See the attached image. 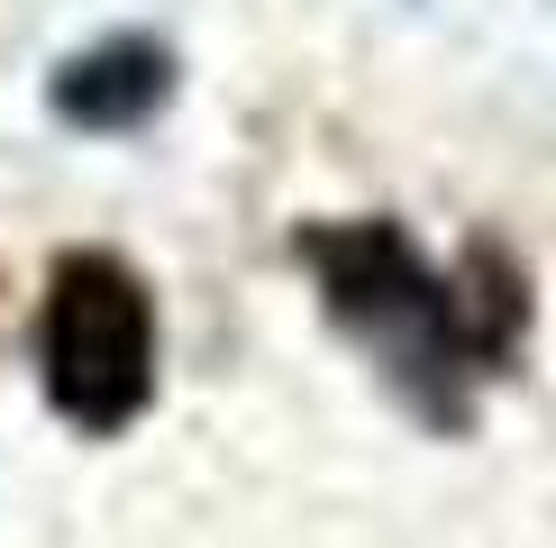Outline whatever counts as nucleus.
Here are the masks:
<instances>
[{
    "label": "nucleus",
    "mask_w": 556,
    "mask_h": 548,
    "mask_svg": "<svg viewBox=\"0 0 556 548\" xmlns=\"http://www.w3.org/2000/svg\"><path fill=\"white\" fill-rule=\"evenodd\" d=\"M292 257L319 284V311L383 365L392 394L420 411L429 429H466L475 421V384L483 375L466 357V329H456L447 274L410 247L402 220H383V211H365V220H311L292 238Z\"/></svg>",
    "instance_id": "nucleus-1"
},
{
    "label": "nucleus",
    "mask_w": 556,
    "mask_h": 548,
    "mask_svg": "<svg viewBox=\"0 0 556 548\" xmlns=\"http://www.w3.org/2000/svg\"><path fill=\"white\" fill-rule=\"evenodd\" d=\"M174 46L147 37V28H119V37H91L83 55L55 64V83H46V101H55L64 128H91V137H128L147 128L155 110L174 101Z\"/></svg>",
    "instance_id": "nucleus-3"
},
{
    "label": "nucleus",
    "mask_w": 556,
    "mask_h": 548,
    "mask_svg": "<svg viewBox=\"0 0 556 548\" xmlns=\"http://www.w3.org/2000/svg\"><path fill=\"white\" fill-rule=\"evenodd\" d=\"M37 384L74 429L110 439L155 402V302L147 274L110 247H74L46 265L37 302Z\"/></svg>",
    "instance_id": "nucleus-2"
},
{
    "label": "nucleus",
    "mask_w": 556,
    "mask_h": 548,
    "mask_svg": "<svg viewBox=\"0 0 556 548\" xmlns=\"http://www.w3.org/2000/svg\"><path fill=\"white\" fill-rule=\"evenodd\" d=\"M447 302H456L475 375H502V365L520 357V338H529V274L511 265V247L475 238L466 257H456V274H447Z\"/></svg>",
    "instance_id": "nucleus-4"
}]
</instances>
